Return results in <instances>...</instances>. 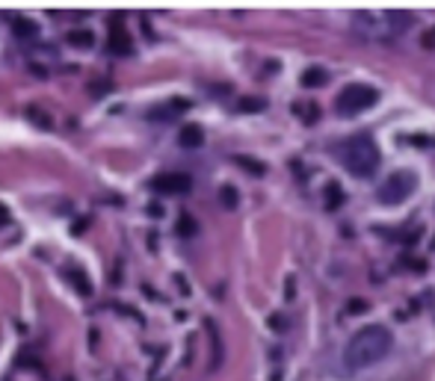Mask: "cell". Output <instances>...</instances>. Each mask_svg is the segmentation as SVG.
<instances>
[{
  "label": "cell",
  "instance_id": "ffe728a7",
  "mask_svg": "<svg viewBox=\"0 0 435 381\" xmlns=\"http://www.w3.org/2000/svg\"><path fill=\"white\" fill-rule=\"evenodd\" d=\"M420 45L426 47V50H435V27H429V30L423 33V39H420Z\"/></svg>",
  "mask_w": 435,
  "mask_h": 381
},
{
  "label": "cell",
  "instance_id": "2e32d148",
  "mask_svg": "<svg viewBox=\"0 0 435 381\" xmlns=\"http://www.w3.org/2000/svg\"><path fill=\"white\" fill-rule=\"evenodd\" d=\"M15 30L21 33L24 39H36V24H33V21H24V18H18V21H15Z\"/></svg>",
  "mask_w": 435,
  "mask_h": 381
},
{
  "label": "cell",
  "instance_id": "44dd1931",
  "mask_svg": "<svg viewBox=\"0 0 435 381\" xmlns=\"http://www.w3.org/2000/svg\"><path fill=\"white\" fill-rule=\"evenodd\" d=\"M270 328H273V331H284V328H287V322H284V316H281V314L270 316Z\"/></svg>",
  "mask_w": 435,
  "mask_h": 381
},
{
  "label": "cell",
  "instance_id": "8fae6325",
  "mask_svg": "<svg viewBox=\"0 0 435 381\" xmlns=\"http://www.w3.org/2000/svg\"><path fill=\"white\" fill-rule=\"evenodd\" d=\"M27 118H30V121H36V124H39V127H45V130H50V124H53V118H50L42 107H27Z\"/></svg>",
  "mask_w": 435,
  "mask_h": 381
},
{
  "label": "cell",
  "instance_id": "30bf717a",
  "mask_svg": "<svg viewBox=\"0 0 435 381\" xmlns=\"http://www.w3.org/2000/svg\"><path fill=\"white\" fill-rule=\"evenodd\" d=\"M296 115L305 121V124H314L317 118H320V104H296Z\"/></svg>",
  "mask_w": 435,
  "mask_h": 381
},
{
  "label": "cell",
  "instance_id": "277c9868",
  "mask_svg": "<svg viewBox=\"0 0 435 381\" xmlns=\"http://www.w3.org/2000/svg\"><path fill=\"white\" fill-rule=\"evenodd\" d=\"M414 186H417V175L409 172V169H400V172H394V175H388V178L382 180L376 198L382 204H388V207L391 204H403L414 192Z\"/></svg>",
  "mask_w": 435,
  "mask_h": 381
},
{
  "label": "cell",
  "instance_id": "8992f818",
  "mask_svg": "<svg viewBox=\"0 0 435 381\" xmlns=\"http://www.w3.org/2000/svg\"><path fill=\"white\" fill-rule=\"evenodd\" d=\"M379 21H382V30H385L388 36H400V33H406L414 24V18L409 12H385Z\"/></svg>",
  "mask_w": 435,
  "mask_h": 381
},
{
  "label": "cell",
  "instance_id": "7a4b0ae2",
  "mask_svg": "<svg viewBox=\"0 0 435 381\" xmlns=\"http://www.w3.org/2000/svg\"><path fill=\"white\" fill-rule=\"evenodd\" d=\"M338 160H341V166H344L346 172H352L355 178H370V175H376V169H379V163H382L376 142H373L370 136H364V133L349 136L346 142H341Z\"/></svg>",
  "mask_w": 435,
  "mask_h": 381
},
{
  "label": "cell",
  "instance_id": "9c48e42d",
  "mask_svg": "<svg viewBox=\"0 0 435 381\" xmlns=\"http://www.w3.org/2000/svg\"><path fill=\"white\" fill-rule=\"evenodd\" d=\"M326 80H329V74H326L320 65H311V68L302 71V86H308V89H317V86H323Z\"/></svg>",
  "mask_w": 435,
  "mask_h": 381
},
{
  "label": "cell",
  "instance_id": "9a60e30c",
  "mask_svg": "<svg viewBox=\"0 0 435 381\" xmlns=\"http://www.w3.org/2000/svg\"><path fill=\"white\" fill-rule=\"evenodd\" d=\"M264 107H267L264 98H240V110L243 112H261Z\"/></svg>",
  "mask_w": 435,
  "mask_h": 381
},
{
  "label": "cell",
  "instance_id": "3957f363",
  "mask_svg": "<svg viewBox=\"0 0 435 381\" xmlns=\"http://www.w3.org/2000/svg\"><path fill=\"white\" fill-rule=\"evenodd\" d=\"M379 101V92L373 89V86H364V83H352V86H346L341 95H338V101H335V110H338V115H361L364 110H370L373 104Z\"/></svg>",
  "mask_w": 435,
  "mask_h": 381
},
{
  "label": "cell",
  "instance_id": "6da1fadb",
  "mask_svg": "<svg viewBox=\"0 0 435 381\" xmlns=\"http://www.w3.org/2000/svg\"><path fill=\"white\" fill-rule=\"evenodd\" d=\"M391 349H394V337L385 325H364L346 343L344 360L352 369H364V366H373L382 358H388Z\"/></svg>",
  "mask_w": 435,
  "mask_h": 381
},
{
  "label": "cell",
  "instance_id": "5b68a950",
  "mask_svg": "<svg viewBox=\"0 0 435 381\" xmlns=\"http://www.w3.org/2000/svg\"><path fill=\"white\" fill-rule=\"evenodd\" d=\"M190 186H193V180L187 175H160L151 180V189L163 192V195H181V192H190Z\"/></svg>",
  "mask_w": 435,
  "mask_h": 381
},
{
  "label": "cell",
  "instance_id": "ba28073f",
  "mask_svg": "<svg viewBox=\"0 0 435 381\" xmlns=\"http://www.w3.org/2000/svg\"><path fill=\"white\" fill-rule=\"evenodd\" d=\"M178 142H181L183 148H199V145L205 142V130L196 127V124H187L181 133H178Z\"/></svg>",
  "mask_w": 435,
  "mask_h": 381
},
{
  "label": "cell",
  "instance_id": "ac0fdd59",
  "mask_svg": "<svg viewBox=\"0 0 435 381\" xmlns=\"http://www.w3.org/2000/svg\"><path fill=\"white\" fill-rule=\"evenodd\" d=\"M71 281L80 287V292H83V295H89V284H86V278L80 275V269H71Z\"/></svg>",
  "mask_w": 435,
  "mask_h": 381
},
{
  "label": "cell",
  "instance_id": "52a82bcc",
  "mask_svg": "<svg viewBox=\"0 0 435 381\" xmlns=\"http://www.w3.org/2000/svg\"><path fill=\"white\" fill-rule=\"evenodd\" d=\"M346 201V192L341 189V183L338 180H329L326 186H323V204H326V210H341Z\"/></svg>",
  "mask_w": 435,
  "mask_h": 381
},
{
  "label": "cell",
  "instance_id": "d6986e66",
  "mask_svg": "<svg viewBox=\"0 0 435 381\" xmlns=\"http://www.w3.org/2000/svg\"><path fill=\"white\" fill-rule=\"evenodd\" d=\"M364 311H367V301H361V298H352L346 304V314H364Z\"/></svg>",
  "mask_w": 435,
  "mask_h": 381
},
{
  "label": "cell",
  "instance_id": "5bb4252c",
  "mask_svg": "<svg viewBox=\"0 0 435 381\" xmlns=\"http://www.w3.org/2000/svg\"><path fill=\"white\" fill-rule=\"evenodd\" d=\"M219 198H222V204H225L228 210H234L237 201H240V192H237L234 186H222V189H219Z\"/></svg>",
  "mask_w": 435,
  "mask_h": 381
},
{
  "label": "cell",
  "instance_id": "4fadbf2b",
  "mask_svg": "<svg viewBox=\"0 0 435 381\" xmlns=\"http://www.w3.org/2000/svg\"><path fill=\"white\" fill-rule=\"evenodd\" d=\"M69 42H71L74 47H92V45H95V39H92L89 30H77V33H71Z\"/></svg>",
  "mask_w": 435,
  "mask_h": 381
},
{
  "label": "cell",
  "instance_id": "7c38bea8",
  "mask_svg": "<svg viewBox=\"0 0 435 381\" xmlns=\"http://www.w3.org/2000/svg\"><path fill=\"white\" fill-rule=\"evenodd\" d=\"M234 163H237L240 169H246L249 175H258V178H264V175H267V166H264V163H258V160H249V157H237V160H234Z\"/></svg>",
  "mask_w": 435,
  "mask_h": 381
},
{
  "label": "cell",
  "instance_id": "e0dca14e",
  "mask_svg": "<svg viewBox=\"0 0 435 381\" xmlns=\"http://www.w3.org/2000/svg\"><path fill=\"white\" fill-rule=\"evenodd\" d=\"M178 234H181V237H190V234H196V219H190V216H181V219H178Z\"/></svg>",
  "mask_w": 435,
  "mask_h": 381
}]
</instances>
